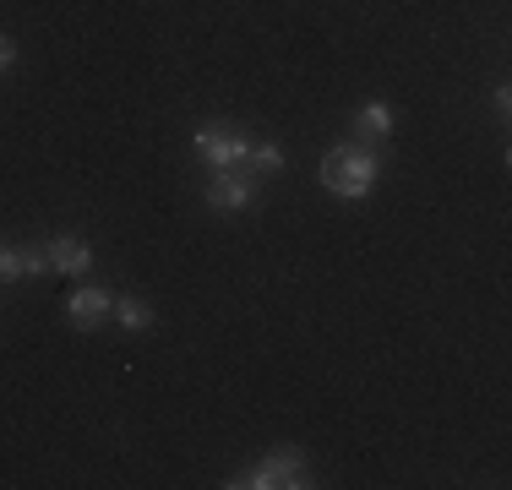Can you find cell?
<instances>
[{"instance_id":"obj_1","label":"cell","mask_w":512,"mask_h":490,"mask_svg":"<svg viewBox=\"0 0 512 490\" xmlns=\"http://www.w3.org/2000/svg\"><path fill=\"white\" fill-rule=\"evenodd\" d=\"M316 180H322V191L344 196V202H360V196H371L376 180H382V153H376V147H360V142H344L322 158Z\"/></svg>"},{"instance_id":"obj_2","label":"cell","mask_w":512,"mask_h":490,"mask_svg":"<svg viewBox=\"0 0 512 490\" xmlns=\"http://www.w3.org/2000/svg\"><path fill=\"white\" fill-rule=\"evenodd\" d=\"M235 490H306L316 485L311 480V469H306V452H295V447H273L267 458H256L240 480H229Z\"/></svg>"},{"instance_id":"obj_3","label":"cell","mask_w":512,"mask_h":490,"mask_svg":"<svg viewBox=\"0 0 512 490\" xmlns=\"http://www.w3.org/2000/svg\"><path fill=\"white\" fill-rule=\"evenodd\" d=\"M191 147H197V158L207 164V175H213V169H246L251 137L235 120H202V126L191 131Z\"/></svg>"},{"instance_id":"obj_4","label":"cell","mask_w":512,"mask_h":490,"mask_svg":"<svg viewBox=\"0 0 512 490\" xmlns=\"http://www.w3.org/2000/svg\"><path fill=\"white\" fill-rule=\"evenodd\" d=\"M202 202L213 213H246L256 202V175L251 169H213V180L202 186Z\"/></svg>"},{"instance_id":"obj_5","label":"cell","mask_w":512,"mask_h":490,"mask_svg":"<svg viewBox=\"0 0 512 490\" xmlns=\"http://www.w3.org/2000/svg\"><path fill=\"white\" fill-rule=\"evenodd\" d=\"M109 316H115V294H109V289H99V284L71 289V300H66V322L77 327V333H99Z\"/></svg>"},{"instance_id":"obj_6","label":"cell","mask_w":512,"mask_h":490,"mask_svg":"<svg viewBox=\"0 0 512 490\" xmlns=\"http://www.w3.org/2000/svg\"><path fill=\"white\" fill-rule=\"evenodd\" d=\"M50 273V256L39 245H0V284H17V278H44Z\"/></svg>"},{"instance_id":"obj_7","label":"cell","mask_w":512,"mask_h":490,"mask_svg":"<svg viewBox=\"0 0 512 490\" xmlns=\"http://www.w3.org/2000/svg\"><path fill=\"white\" fill-rule=\"evenodd\" d=\"M44 256H50V273H66V278H88L93 267V245L77 240V235H60L44 245Z\"/></svg>"},{"instance_id":"obj_8","label":"cell","mask_w":512,"mask_h":490,"mask_svg":"<svg viewBox=\"0 0 512 490\" xmlns=\"http://www.w3.org/2000/svg\"><path fill=\"white\" fill-rule=\"evenodd\" d=\"M393 126H398V115H393V104H382V98H371V104H360V115H355V142L360 147H376V142H387L393 137Z\"/></svg>"},{"instance_id":"obj_9","label":"cell","mask_w":512,"mask_h":490,"mask_svg":"<svg viewBox=\"0 0 512 490\" xmlns=\"http://www.w3.org/2000/svg\"><path fill=\"white\" fill-rule=\"evenodd\" d=\"M115 322L126 327V333H148V327L158 322V311L142 300V294H126V300H115Z\"/></svg>"},{"instance_id":"obj_10","label":"cell","mask_w":512,"mask_h":490,"mask_svg":"<svg viewBox=\"0 0 512 490\" xmlns=\"http://www.w3.org/2000/svg\"><path fill=\"white\" fill-rule=\"evenodd\" d=\"M284 164H289V158H284V147H278V142H251V153H246V169H251V175H284Z\"/></svg>"},{"instance_id":"obj_11","label":"cell","mask_w":512,"mask_h":490,"mask_svg":"<svg viewBox=\"0 0 512 490\" xmlns=\"http://www.w3.org/2000/svg\"><path fill=\"white\" fill-rule=\"evenodd\" d=\"M11 66H17V39L0 33V77H11Z\"/></svg>"},{"instance_id":"obj_12","label":"cell","mask_w":512,"mask_h":490,"mask_svg":"<svg viewBox=\"0 0 512 490\" xmlns=\"http://www.w3.org/2000/svg\"><path fill=\"white\" fill-rule=\"evenodd\" d=\"M491 104H496V115H507V109H512V88H507V82H496Z\"/></svg>"}]
</instances>
